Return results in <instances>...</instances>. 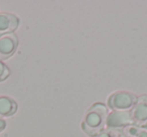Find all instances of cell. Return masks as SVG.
<instances>
[{
  "label": "cell",
  "instance_id": "obj_7",
  "mask_svg": "<svg viewBox=\"0 0 147 137\" xmlns=\"http://www.w3.org/2000/svg\"><path fill=\"white\" fill-rule=\"evenodd\" d=\"M18 105L8 96H0V118H8L17 112Z\"/></svg>",
  "mask_w": 147,
  "mask_h": 137
},
{
  "label": "cell",
  "instance_id": "obj_3",
  "mask_svg": "<svg viewBox=\"0 0 147 137\" xmlns=\"http://www.w3.org/2000/svg\"><path fill=\"white\" fill-rule=\"evenodd\" d=\"M131 124H133V122L130 111H109L106 119L107 129L123 130Z\"/></svg>",
  "mask_w": 147,
  "mask_h": 137
},
{
  "label": "cell",
  "instance_id": "obj_11",
  "mask_svg": "<svg viewBox=\"0 0 147 137\" xmlns=\"http://www.w3.org/2000/svg\"><path fill=\"white\" fill-rule=\"evenodd\" d=\"M5 127H6V122H5V120L2 118H0V132H2L5 129Z\"/></svg>",
  "mask_w": 147,
  "mask_h": 137
},
{
  "label": "cell",
  "instance_id": "obj_6",
  "mask_svg": "<svg viewBox=\"0 0 147 137\" xmlns=\"http://www.w3.org/2000/svg\"><path fill=\"white\" fill-rule=\"evenodd\" d=\"M19 26V18L10 12H0V35L14 33Z\"/></svg>",
  "mask_w": 147,
  "mask_h": 137
},
{
  "label": "cell",
  "instance_id": "obj_9",
  "mask_svg": "<svg viewBox=\"0 0 147 137\" xmlns=\"http://www.w3.org/2000/svg\"><path fill=\"white\" fill-rule=\"evenodd\" d=\"M96 137H126L123 130H116V129H107L105 128L98 136Z\"/></svg>",
  "mask_w": 147,
  "mask_h": 137
},
{
  "label": "cell",
  "instance_id": "obj_1",
  "mask_svg": "<svg viewBox=\"0 0 147 137\" xmlns=\"http://www.w3.org/2000/svg\"><path fill=\"white\" fill-rule=\"evenodd\" d=\"M109 109L103 103H94L86 111L81 122V128L86 135L96 137L106 128Z\"/></svg>",
  "mask_w": 147,
  "mask_h": 137
},
{
  "label": "cell",
  "instance_id": "obj_2",
  "mask_svg": "<svg viewBox=\"0 0 147 137\" xmlns=\"http://www.w3.org/2000/svg\"><path fill=\"white\" fill-rule=\"evenodd\" d=\"M137 101V96L129 91H115L107 100V107L110 111H131Z\"/></svg>",
  "mask_w": 147,
  "mask_h": 137
},
{
  "label": "cell",
  "instance_id": "obj_5",
  "mask_svg": "<svg viewBox=\"0 0 147 137\" xmlns=\"http://www.w3.org/2000/svg\"><path fill=\"white\" fill-rule=\"evenodd\" d=\"M18 47V38L15 33L0 35V61L11 57Z\"/></svg>",
  "mask_w": 147,
  "mask_h": 137
},
{
  "label": "cell",
  "instance_id": "obj_10",
  "mask_svg": "<svg viewBox=\"0 0 147 137\" xmlns=\"http://www.w3.org/2000/svg\"><path fill=\"white\" fill-rule=\"evenodd\" d=\"M10 75V70L9 67L3 63L2 61H0V82L5 81Z\"/></svg>",
  "mask_w": 147,
  "mask_h": 137
},
{
  "label": "cell",
  "instance_id": "obj_4",
  "mask_svg": "<svg viewBox=\"0 0 147 137\" xmlns=\"http://www.w3.org/2000/svg\"><path fill=\"white\" fill-rule=\"evenodd\" d=\"M133 124L147 126V94L137 97V101L130 111Z\"/></svg>",
  "mask_w": 147,
  "mask_h": 137
},
{
  "label": "cell",
  "instance_id": "obj_8",
  "mask_svg": "<svg viewBox=\"0 0 147 137\" xmlns=\"http://www.w3.org/2000/svg\"><path fill=\"white\" fill-rule=\"evenodd\" d=\"M126 137H147V126H137L131 124L123 129Z\"/></svg>",
  "mask_w": 147,
  "mask_h": 137
}]
</instances>
